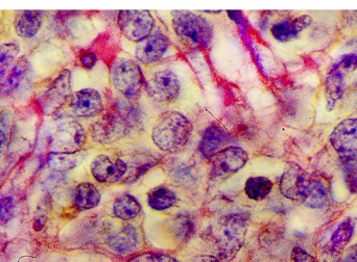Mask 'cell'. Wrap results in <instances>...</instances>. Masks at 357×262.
Instances as JSON below:
<instances>
[{
  "label": "cell",
  "instance_id": "38",
  "mask_svg": "<svg viewBox=\"0 0 357 262\" xmlns=\"http://www.w3.org/2000/svg\"><path fill=\"white\" fill-rule=\"evenodd\" d=\"M343 262H357V246L350 250V252L346 255Z\"/></svg>",
  "mask_w": 357,
  "mask_h": 262
},
{
  "label": "cell",
  "instance_id": "8",
  "mask_svg": "<svg viewBox=\"0 0 357 262\" xmlns=\"http://www.w3.org/2000/svg\"><path fill=\"white\" fill-rule=\"evenodd\" d=\"M331 144L344 163L357 161V118L340 122L331 134Z\"/></svg>",
  "mask_w": 357,
  "mask_h": 262
},
{
  "label": "cell",
  "instance_id": "22",
  "mask_svg": "<svg viewBox=\"0 0 357 262\" xmlns=\"http://www.w3.org/2000/svg\"><path fill=\"white\" fill-rule=\"evenodd\" d=\"M142 207L139 201L130 194H123L115 199L113 203V215L123 221L136 219L142 213Z\"/></svg>",
  "mask_w": 357,
  "mask_h": 262
},
{
  "label": "cell",
  "instance_id": "28",
  "mask_svg": "<svg viewBox=\"0 0 357 262\" xmlns=\"http://www.w3.org/2000/svg\"><path fill=\"white\" fill-rule=\"evenodd\" d=\"M19 52H20V47L15 42L0 45V83L14 67Z\"/></svg>",
  "mask_w": 357,
  "mask_h": 262
},
{
  "label": "cell",
  "instance_id": "39",
  "mask_svg": "<svg viewBox=\"0 0 357 262\" xmlns=\"http://www.w3.org/2000/svg\"><path fill=\"white\" fill-rule=\"evenodd\" d=\"M192 262H220L216 257L209 256V255H201L193 259Z\"/></svg>",
  "mask_w": 357,
  "mask_h": 262
},
{
  "label": "cell",
  "instance_id": "7",
  "mask_svg": "<svg viewBox=\"0 0 357 262\" xmlns=\"http://www.w3.org/2000/svg\"><path fill=\"white\" fill-rule=\"evenodd\" d=\"M130 131V122L121 113H107L91 129L92 138L98 144L108 145L123 140Z\"/></svg>",
  "mask_w": 357,
  "mask_h": 262
},
{
  "label": "cell",
  "instance_id": "21",
  "mask_svg": "<svg viewBox=\"0 0 357 262\" xmlns=\"http://www.w3.org/2000/svg\"><path fill=\"white\" fill-rule=\"evenodd\" d=\"M356 230V220L347 218L344 220L331 236L328 242V249L331 254L337 255L349 244Z\"/></svg>",
  "mask_w": 357,
  "mask_h": 262
},
{
  "label": "cell",
  "instance_id": "10",
  "mask_svg": "<svg viewBox=\"0 0 357 262\" xmlns=\"http://www.w3.org/2000/svg\"><path fill=\"white\" fill-rule=\"evenodd\" d=\"M71 96V73L69 70L63 71L43 92L39 99L40 110L44 115L54 114L58 112Z\"/></svg>",
  "mask_w": 357,
  "mask_h": 262
},
{
  "label": "cell",
  "instance_id": "2",
  "mask_svg": "<svg viewBox=\"0 0 357 262\" xmlns=\"http://www.w3.org/2000/svg\"><path fill=\"white\" fill-rule=\"evenodd\" d=\"M249 229V219L243 213H231L218 220L214 227L218 255L222 262L231 261L238 254L245 244Z\"/></svg>",
  "mask_w": 357,
  "mask_h": 262
},
{
  "label": "cell",
  "instance_id": "4",
  "mask_svg": "<svg viewBox=\"0 0 357 262\" xmlns=\"http://www.w3.org/2000/svg\"><path fill=\"white\" fill-rule=\"evenodd\" d=\"M110 75L113 87L128 99L135 98L146 85L139 65L130 58H116L111 65Z\"/></svg>",
  "mask_w": 357,
  "mask_h": 262
},
{
  "label": "cell",
  "instance_id": "25",
  "mask_svg": "<svg viewBox=\"0 0 357 262\" xmlns=\"http://www.w3.org/2000/svg\"><path fill=\"white\" fill-rule=\"evenodd\" d=\"M345 93V81L344 73L341 71H331L325 81V97H326L327 108L333 110L337 101L342 99Z\"/></svg>",
  "mask_w": 357,
  "mask_h": 262
},
{
  "label": "cell",
  "instance_id": "16",
  "mask_svg": "<svg viewBox=\"0 0 357 262\" xmlns=\"http://www.w3.org/2000/svg\"><path fill=\"white\" fill-rule=\"evenodd\" d=\"M232 140V136L225 131L222 127L218 125H210L205 129L202 136L201 142L199 145V152L203 156L210 158L212 155L215 154L218 151L227 148L229 142Z\"/></svg>",
  "mask_w": 357,
  "mask_h": 262
},
{
  "label": "cell",
  "instance_id": "15",
  "mask_svg": "<svg viewBox=\"0 0 357 262\" xmlns=\"http://www.w3.org/2000/svg\"><path fill=\"white\" fill-rule=\"evenodd\" d=\"M169 45L171 42L165 33L155 31L146 39L137 43L135 48L136 58L144 65L155 64L165 56Z\"/></svg>",
  "mask_w": 357,
  "mask_h": 262
},
{
  "label": "cell",
  "instance_id": "6",
  "mask_svg": "<svg viewBox=\"0 0 357 262\" xmlns=\"http://www.w3.org/2000/svg\"><path fill=\"white\" fill-rule=\"evenodd\" d=\"M208 159L211 177L226 179L247 165L249 155L239 147L230 146L218 151Z\"/></svg>",
  "mask_w": 357,
  "mask_h": 262
},
{
  "label": "cell",
  "instance_id": "31",
  "mask_svg": "<svg viewBox=\"0 0 357 262\" xmlns=\"http://www.w3.org/2000/svg\"><path fill=\"white\" fill-rule=\"evenodd\" d=\"M357 68V54H348L342 56L335 65L331 71H341L344 73L350 72V71L356 70Z\"/></svg>",
  "mask_w": 357,
  "mask_h": 262
},
{
  "label": "cell",
  "instance_id": "23",
  "mask_svg": "<svg viewBox=\"0 0 357 262\" xmlns=\"http://www.w3.org/2000/svg\"><path fill=\"white\" fill-rule=\"evenodd\" d=\"M100 202V193L94 184L84 182L75 188V206L77 211H90L98 207Z\"/></svg>",
  "mask_w": 357,
  "mask_h": 262
},
{
  "label": "cell",
  "instance_id": "40",
  "mask_svg": "<svg viewBox=\"0 0 357 262\" xmlns=\"http://www.w3.org/2000/svg\"><path fill=\"white\" fill-rule=\"evenodd\" d=\"M6 142H8V140H6V133L0 131V157L3 155L4 151H6Z\"/></svg>",
  "mask_w": 357,
  "mask_h": 262
},
{
  "label": "cell",
  "instance_id": "1",
  "mask_svg": "<svg viewBox=\"0 0 357 262\" xmlns=\"http://www.w3.org/2000/svg\"><path fill=\"white\" fill-rule=\"evenodd\" d=\"M192 129L186 116L178 112H167L153 126L152 140L162 152H178L188 142Z\"/></svg>",
  "mask_w": 357,
  "mask_h": 262
},
{
  "label": "cell",
  "instance_id": "11",
  "mask_svg": "<svg viewBox=\"0 0 357 262\" xmlns=\"http://www.w3.org/2000/svg\"><path fill=\"white\" fill-rule=\"evenodd\" d=\"M146 93L155 101L172 104L177 100L181 85L177 75L171 70L158 71L146 81Z\"/></svg>",
  "mask_w": 357,
  "mask_h": 262
},
{
  "label": "cell",
  "instance_id": "13",
  "mask_svg": "<svg viewBox=\"0 0 357 262\" xmlns=\"http://www.w3.org/2000/svg\"><path fill=\"white\" fill-rule=\"evenodd\" d=\"M90 171L100 183L112 184L123 179L127 174L128 165L123 159L100 154L92 161Z\"/></svg>",
  "mask_w": 357,
  "mask_h": 262
},
{
  "label": "cell",
  "instance_id": "17",
  "mask_svg": "<svg viewBox=\"0 0 357 262\" xmlns=\"http://www.w3.org/2000/svg\"><path fill=\"white\" fill-rule=\"evenodd\" d=\"M43 24L42 13L39 10H20L15 15V31L19 37L31 39L36 37Z\"/></svg>",
  "mask_w": 357,
  "mask_h": 262
},
{
  "label": "cell",
  "instance_id": "18",
  "mask_svg": "<svg viewBox=\"0 0 357 262\" xmlns=\"http://www.w3.org/2000/svg\"><path fill=\"white\" fill-rule=\"evenodd\" d=\"M312 17L303 15L293 20L277 23L272 27L273 37L281 43H287L296 39L304 29L307 28L312 24Z\"/></svg>",
  "mask_w": 357,
  "mask_h": 262
},
{
  "label": "cell",
  "instance_id": "9",
  "mask_svg": "<svg viewBox=\"0 0 357 262\" xmlns=\"http://www.w3.org/2000/svg\"><path fill=\"white\" fill-rule=\"evenodd\" d=\"M87 140L85 129L77 121H68L59 125L52 134V152L75 154Z\"/></svg>",
  "mask_w": 357,
  "mask_h": 262
},
{
  "label": "cell",
  "instance_id": "33",
  "mask_svg": "<svg viewBox=\"0 0 357 262\" xmlns=\"http://www.w3.org/2000/svg\"><path fill=\"white\" fill-rule=\"evenodd\" d=\"M128 262H178L177 259L162 253L146 252L137 255Z\"/></svg>",
  "mask_w": 357,
  "mask_h": 262
},
{
  "label": "cell",
  "instance_id": "41",
  "mask_svg": "<svg viewBox=\"0 0 357 262\" xmlns=\"http://www.w3.org/2000/svg\"><path fill=\"white\" fill-rule=\"evenodd\" d=\"M356 47H357V41H356Z\"/></svg>",
  "mask_w": 357,
  "mask_h": 262
},
{
  "label": "cell",
  "instance_id": "36",
  "mask_svg": "<svg viewBox=\"0 0 357 262\" xmlns=\"http://www.w3.org/2000/svg\"><path fill=\"white\" fill-rule=\"evenodd\" d=\"M291 262H317V261L310 253L300 247H296L291 251Z\"/></svg>",
  "mask_w": 357,
  "mask_h": 262
},
{
  "label": "cell",
  "instance_id": "27",
  "mask_svg": "<svg viewBox=\"0 0 357 262\" xmlns=\"http://www.w3.org/2000/svg\"><path fill=\"white\" fill-rule=\"evenodd\" d=\"M273 182L264 176L248 178L245 183V193L253 201H262L271 194Z\"/></svg>",
  "mask_w": 357,
  "mask_h": 262
},
{
  "label": "cell",
  "instance_id": "20",
  "mask_svg": "<svg viewBox=\"0 0 357 262\" xmlns=\"http://www.w3.org/2000/svg\"><path fill=\"white\" fill-rule=\"evenodd\" d=\"M139 236L134 226L126 225L119 234H114L109 240L111 250L119 254H127L137 248Z\"/></svg>",
  "mask_w": 357,
  "mask_h": 262
},
{
  "label": "cell",
  "instance_id": "14",
  "mask_svg": "<svg viewBox=\"0 0 357 262\" xmlns=\"http://www.w3.org/2000/svg\"><path fill=\"white\" fill-rule=\"evenodd\" d=\"M69 108L79 118H93L104 112L102 96L93 89H83L71 96Z\"/></svg>",
  "mask_w": 357,
  "mask_h": 262
},
{
  "label": "cell",
  "instance_id": "26",
  "mask_svg": "<svg viewBox=\"0 0 357 262\" xmlns=\"http://www.w3.org/2000/svg\"><path fill=\"white\" fill-rule=\"evenodd\" d=\"M177 196L167 186L153 188L148 194V204L153 211H163L175 205Z\"/></svg>",
  "mask_w": 357,
  "mask_h": 262
},
{
  "label": "cell",
  "instance_id": "30",
  "mask_svg": "<svg viewBox=\"0 0 357 262\" xmlns=\"http://www.w3.org/2000/svg\"><path fill=\"white\" fill-rule=\"evenodd\" d=\"M195 224L189 218L185 215H180L174 220L172 229H173L174 236L177 238L180 242H188L189 238L195 234Z\"/></svg>",
  "mask_w": 357,
  "mask_h": 262
},
{
  "label": "cell",
  "instance_id": "5",
  "mask_svg": "<svg viewBox=\"0 0 357 262\" xmlns=\"http://www.w3.org/2000/svg\"><path fill=\"white\" fill-rule=\"evenodd\" d=\"M117 23L128 41L139 43L152 35L155 19L149 10H121Z\"/></svg>",
  "mask_w": 357,
  "mask_h": 262
},
{
  "label": "cell",
  "instance_id": "32",
  "mask_svg": "<svg viewBox=\"0 0 357 262\" xmlns=\"http://www.w3.org/2000/svg\"><path fill=\"white\" fill-rule=\"evenodd\" d=\"M15 203L10 197L0 198V224H6L14 215Z\"/></svg>",
  "mask_w": 357,
  "mask_h": 262
},
{
  "label": "cell",
  "instance_id": "37",
  "mask_svg": "<svg viewBox=\"0 0 357 262\" xmlns=\"http://www.w3.org/2000/svg\"><path fill=\"white\" fill-rule=\"evenodd\" d=\"M79 62H81L82 66H83L86 70H91V69H93V67L96 66V63H98V56H96L94 52H83L81 56H79Z\"/></svg>",
  "mask_w": 357,
  "mask_h": 262
},
{
  "label": "cell",
  "instance_id": "3",
  "mask_svg": "<svg viewBox=\"0 0 357 262\" xmlns=\"http://www.w3.org/2000/svg\"><path fill=\"white\" fill-rule=\"evenodd\" d=\"M172 23L176 35L187 47L205 49L211 43L213 28L204 17L188 10H175Z\"/></svg>",
  "mask_w": 357,
  "mask_h": 262
},
{
  "label": "cell",
  "instance_id": "12",
  "mask_svg": "<svg viewBox=\"0 0 357 262\" xmlns=\"http://www.w3.org/2000/svg\"><path fill=\"white\" fill-rule=\"evenodd\" d=\"M310 179L308 174L300 165L289 163L279 184L281 194L289 200L302 204Z\"/></svg>",
  "mask_w": 357,
  "mask_h": 262
},
{
  "label": "cell",
  "instance_id": "24",
  "mask_svg": "<svg viewBox=\"0 0 357 262\" xmlns=\"http://www.w3.org/2000/svg\"><path fill=\"white\" fill-rule=\"evenodd\" d=\"M328 200L329 195L326 186L320 180L312 179L310 177L302 205L308 208L322 209L326 206Z\"/></svg>",
  "mask_w": 357,
  "mask_h": 262
},
{
  "label": "cell",
  "instance_id": "29",
  "mask_svg": "<svg viewBox=\"0 0 357 262\" xmlns=\"http://www.w3.org/2000/svg\"><path fill=\"white\" fill-rule=\"evenodd\" d=\"M77 165V158L75 154L52 152L48 157V165L54 171L68 172L75 169Z\"/></svg>",
  "mask_w": 357,
  "mask_h": 262
},
{
  "label": "cell",
  "instance_id": "35",
  "mask_svg": "<svg viewBox=\"0 0 357 262\" xmlns=\"http://www.w3.org/2000/svg\"><path fill=\"white\" fill-rule=\"evenodd\" d=\"M345 181L352 194L357 193V167L354 163H345Z\"/></svg>",
  "mask_w": 357,
  "mask_h": 262
},
{
  "label": "cell",
  "instance_id": "34",
  "mask_svg": "<svg viewBox=\"0 0 357 262\" xmlns=\"http://www.w3.org/2000/svg\"><path fill=\"white\" fill-rule=\"evenodd\" d=\"M50 200L47 197H44L42 202H40L39 207H38L37 213H36L35 220H33V229L36 231H39L45 225L46 222V213H47L48 209H50Z\"/></svg>",
  "mask_w": 357,
  "mask_h": 262
},
{
  "label": "cell",
  "instance_id": "19",
  "mask_svg": "<svg viewBox=\"0 0 357 262\" xmlns=\"http://www.w3.org/2000/svg\"><path fill=\"white\" fill-rule=\"evenodd\" d=\"M29 67L31 65L26 58L22 56L19 58L8 75L4 77L3 81L0 83V96H8L14 93L20 87L21 83L24 81Z\"/></svg>",
  "mask_w": 357,
  "mask_h": 262
}]
</instances>
